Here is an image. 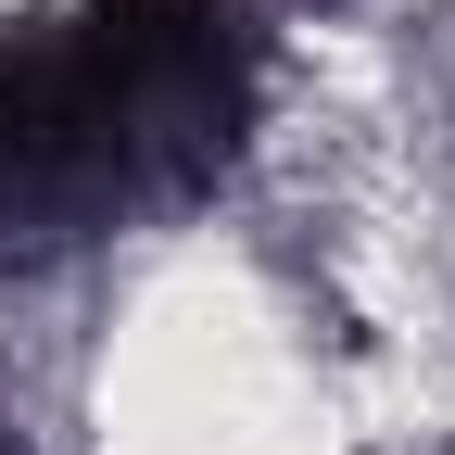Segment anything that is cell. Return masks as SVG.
<instances>
[{"mask_svg":"<svg viewBox=\"0 0 455 455\" xmlns=\"http://www.w3.org/2000/svg\"><path fill=\"white\" fill-rule=\"evenodd\" d=\"M266 51L241 0H76L0 26V241H89L190 203L253 140Z\"/></svg>","mask_w":455,"mask_h":455,"instance_id":"6da1fadb","label":"cell"},{"mask_svg":"<svg viewBox=\"0 0 455 455\" xmlns=\"http://www.w3.org/2000/svg\"><path fill=\"white\" fill-rule=\"evenodd\" d=\"M0 455H13V430H0Z\"/></svg>","mask_w":455,"mask_h":455,"instance_id":"7a4b0ae2","label":"cell"}]
</instances>
